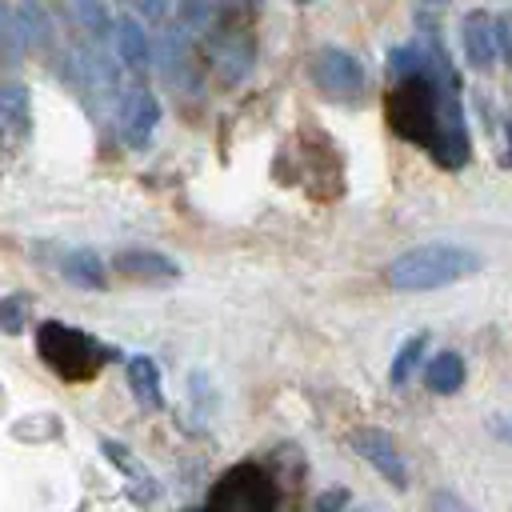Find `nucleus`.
<instances>
[{
    "label": "nucleus",
    "instance_id": "obj_1",
    "mask_svg": "<svg viewBox=\"0 0 512 512\" xmlns=\"http://www.w3.org/2000/svg\"><path fill=\"white\" fill-rule=\"evenodd\" d=\"M420 24H424L428 40L400 44L388 56L396 84L384 96V120L400 140L420 144L440 168L456 172L472 156L464 104H460V76H456L448 52L440 48L436 20L420 16Z\"/></svg>",
    "mask_w": 512,
    "mask_h": 512
},
{
    "label": "nucleus",
    "instance_id": "obj_2",
    "mask_svg": "<svg viewBox=\"0 0 512 512\" xmlns=\"http://www.w3.org/2000/svg\"><path fill=\"white\" fill-rule=\"evenodd\" d=\"M480 252L460 248V244H416L408 252H400L384 276L396 292H432L444 284H456L472 272H480Z\"/></svg>",
    "mask_w": 512,
    "mask_h": 512
},
{
    "label": "nucleus",
    "instance_id": "obj_3",
    "mask_svg": "<svg viewBox=\"0 0 512 512\" xmlns=\"http://www.w3.org/2000/svg\"><path fill=\"white\" fill-rule=\"evenodd\" d=\"M36 352L40 360L68 384H84V380H96L104 372V364L112 360V348L92 340L88 332L80 328H68L60 320H44L36 328Z\"/></svg>",
    "mask_w": 512,
    "mask_h": 512
},
{
    "label": "nucleus",
    "instance_id": "obj_4",
    "mask_svg": "<svg viewBox=\"0 0 512 512\" xmlns=\"http://www.w3.org/2000/svg\"><path fill=\"white\" fill-rule=\"evenodd\" d=\"M280 508V488L276 480L252 464V460H240L232 464L208 492V504L204 512H276Z\"/></svg>",
    "mask_w": 512,
    "mask_h": 512
},
{
    "label": "nucleus",
    "instance_id": "obj_5",
    "mask_svg": "<svg viewBox=\"0 0 512 512\" xmlns=\"http://www.w3.org/2000/svg\"><path fill=\"white\" fill-rule=\"evenodd\" d=\"M308 72H312V84H316L328 100H336V104H352V100L364 92V84H368L364 64H360L352 52L336 48V44L316 48Z\"/></svg>",
    "mask_w": 512,
    "mask_h": 512
},
{
    "label": "nucleus",
    "instance_id": "obj_6",
    "mask_svg": "<svg viewBox=\"0 0 512 512\" xmlns=\"http://www.w3.org/2000/svg\"><path fill=\"white\" fill-rule=\"evenodd\" d=\"M348 448H352L376 476H384L396 492L408 488V468H404V456H400L396 436H392L388 428H352V432H348Z\"/></svg>",
    "mask_w": 512,
    "mask_h": 512
},
{
    "label": "nucleus",
    "instance_id": "obj_7",
    "mask_svg": "<svg viewBox=\"0 0 512 512\" xmlns=\"http://www.w3.org/2000/svg\"><path fill=\"white\" fill-rule=\"evenodd\" d=\"M160 124V104L148 88H132L120 100V140L128 148H144Z\"/></svg>",
    "mask_w": 512,
    "mask_h": 512
},
{
    "label": "nucleus",
    "instance_id": "obj_8",
    "mask_svg": "<svg viewBox=\"0 0 512 512\" xmlns=\"http://www.w3.org/2000/svg\"><path fill=\"white\" fill-rule=\"evenodd\" d=\"M192 64H196V52H192V36L184 24H168L160 32V44H156V68H160V80L184 88L192 80Z\"/></svg>",
    "mask_w": 512,
    "mask_h": 512
},
{
    "label": "nucleus",
    "instance_id": "obj_9",
    "mask_svg": "<svg viewBox=\"0 0 512 512\" xmlns=\"http://www.w3.org/2000/svg\"><path fill=\"white\" fill-rule=\"evenodd\" d=\"M212 60H216L220 84H240L252 72V64H256V44H252V36L244 28L240 32H228L224 40H216Z\"/></svg>",
    "mask_w": 512,
    "mask_h": 512
},
{
    "label": "nucleus",
    "instance_id": "obj_10",
    "mask_svg": "<svg viewBox=\"0 0 512 512\" xmlns=\"http://www.w3.org/2000/svg\"><path fill=\"white\" fill-rule=\"evenodd\" d=\"M460 40H464V56H468V64L472 68H480V72H488L492 68V60H496V20L488 16V12H480V8H472L468 16H464V24H460Z\"/></svg>",
    "mask_w": 512,
    "mask_h": 512
},
{
    "label": "nucleus",
    "instance_id": "obj_11",
    "mask_svg": "<svg viewBox=\"0 0 512 512\" xmlns=\"http://www.w3.org/2000/svg\"><path fill=\"white\" fill-rule=\"evenodd\" d=\"M112 264L128 280H156L160 284V280H176L180 276V264L172 256L156 252V248H124V252L112 256Z\"/></svg>",
    "mask_w": 512,
    "mask_h": 512
},
{
    "label": "nucleus",
    "instance_id": "obj_12",
    "mask_svg": "<svg viewBox=\"0 0 512 512\" xmlns=\"http://www.w3.org/2000/svg\"><path fill=\"white\" fill-rule=\"evenodd\" d=\"M100 452H104V460L124 476L128 496H132L136 504H152V496H156V480H152V472H148L124 444H116V440H100Z\"/></svg>",
    "mask_w": 512,
    "mask_h": 512
},
{
    "label": "nucleus",
    "instance_id": "obj_13",
    "mask_svg": "<svg viewBox=\"0 0 512 512\" xmlns=\"http://www.w3.org/2000/svg\"><path fill=\"white\" fill-rule=\"evenodd\" d=\"M124 376H128V392L136 396V404H140L144 412H160V408H164L160 368H156V360H152V356H128Z\"/></svg>",
    "mask_w": 512,
    "mask_h": 512
},
{
    "label": "nucleus",
    "instance_id": "obj_14",
    "mask_svg": "<svg viewBox=\"0 0 512 512\" xmlns=\"http://www.w3.org/2000/svg\"><path fill=\"white\" fill-rule=\"evenodd\" d=\"M0 124H4L8 144L24 140V136L32 132V104H28V88H24V84H16V80H8V84L0 88Z\"/></svg>",
    "mask_w": 512,
    "mask_h": 512
},
{
    "label": "nucleus",
    "instance_id": "obj_15",
    "mask_svg": "<svg viewBox=\"0 0 512 512\" xmlns=\"http://www.w3.org/2000/svg\"><path fill=\"white\" fill-rule=\"evenodd\" d=\"M464 360H460V352H452V348H444V352H436L432 360H428V368H424V388L428 392H436V396H456L460 388H464Z\"/></svg>",
    "mask_w": 512,
    "mask_h": 512
},
{
    "label": "nucleus",
    "instance_id": "obj_16",
    "mask_svg": "<svg viewBox=\"0 0 512 512\" xmlns=\"http://www.w3.org/2000/svg\"><path fill=\"white\" fill-rule=\"evenodd\" d=\"M60 272H64V280H68V284H76V288H84V292H100V288L108 284V276H104V260H100L92 248L64 252Z\"/></svg>",
    "mask_w": 512,
    "mask_h": 512
},
{
    "label": "nucleus",
    "instance_id": "obj_17",
    "mask_svg": "<svg viewBox=\"0 0 512 512\" xmlns=\"http://www.w3.org/2000/svg\"><path fill=\"white\" fill-rule=\"evenodd\" d=\"M16 24H20V36H24V48H32V52L52 48V20L40 8V0H20L16 4Z\"/></svg>",
    "mask_w": 512,
    "mask_h": 512
},
{
    "label": "nucleus",
    "instance_id": "obj_18",
    "mask_svg": "<svg viewBox=\"0 0 512 512\" xmlns=\"http://www.w3.org/2000/svg\"><path fill=\"white\" fill-rule=\"evenodd\" d=\"M112 44H116V56L132 68V72H140L144 64H148V36H144V28L136 24V20H116V36H112Z\"/></svg>",
    "mask_w": 512,
    "mask_h": 512
},
{
    "label": "nucleus",
    "instance_id": "obj_19",
    "mask_svg": "<svg viewBox=\"0 0 512 512\" xmlns=\"http://www.w3.org/2000/svg\"><path fill=\"white\" fill-rule=\"evenodd\" d=\"M424 348H428V332H416V336H408V340L396 348V360H392V368H388V384H392V388H404V384L412 380V372H416Z\"/></svg>",
    "mask_w": 512,
    "mask_h": 512
},
{
    "label": "nucleus",
    "instance_id": "obj_20",
    "mask_svg": "<svg viewBox=\"0 0 512 512\" xmlns=\"http://www.w3.org/2000/svg\"><path fill=\"white\" fill-rule=\"evenodd\" d=\"M72 8H76V16H80V24H84L96 40L116 36V20H112V12H108L104 0H72Z\"/></svg>",
    "mask_w": 512,
    "mask_h": 512
},
{
    "label": "nucleus",
    "instance_id": "obj_21",
    "mask_svg": "<svg viewBox=\"0 0 512 512\" xmlns=\"http://www.w3.org/2000/svg\"><path fill=\"white\" fill-rule=\"evenodd\" d=\"M28 316H32V296L8 292V296L0 300V328H4L8 336H16V332L28 324Z\"/></svg>",
    "mask_w": 512,
    "mask_h": 512
},
{
    "label": "nucleus",
    "instance_id": "obj_22",
    "mask_svg": "<svg viewBox=\"0 0 512 512\" xmlns=\"http://www.w3.org/2000/svg\"><path fill=\"white\" fill-rule=\"evenodd\" d=\"M428 512H476V508H468L464 496H456L452 488H436L428 492Z\"/></svg>",
    "mask_w": 512,
    "mask_h": 512
},
{
    "label": "nucleus",
    "instance_id": "obj_23",
    "mask_svg": "<svg viewBox=\"0 0 512 512\" xmlns=\"http://www.w3.org/2000/svg\"><path fill=\"white\" fill-rule=\"evenodd\" d=\"M0 24H4V52H8V60H16L20 48H24V36H20V24H16V8H4Z\"/></svg>",
    "mask_w": 512,
    "mask_h": 512
},
{
    "label": "nucleus",
    "instance_id": "obj_24",
    "mask_svg": "<svg viewBox=\"0 0 512 512\" xmlns=\"http://www.w3.org/2000/svg\"><path fill=\"white\" fill-rule=\"evenodd\" d=\"M212 16V0H180V24L184 28H200Z\"/></svg>",
    "mask_w": 512,
    "mask_h": 512
},
{
    "label": "nucleus",
    "instance_id": "obj_25",
    "mask_svg": "<svg viewBox=\"0 0 512 512\" xmlns=\"http://www.w3.org/2000/svg\"><path fill=\"white\" fill-rule=\"evenodd\" d=\"M496 48L504 52V60H512V12L496 16Z\"/></svg>",
    "mask_w": 512,
    "mask_h": 512
},
{
    "label": "nucleus",
    "instance_id": "obj_26",
    "mask_svg": "<svg viewBox=\"0 0 512 512\" xmlns=\"http://www.w3.org/2000/svg\"><path fill=\"white\" fill-rule=\"evenodd\" d=\"M348 508V492L344 488H328L316 504H312V512H344Z\"/></svg>",
    "mask_w": 512,
    "mask_h": 512
},
{
    "label": "nucleus",
    "instance_id": "obj_27",
    "mask_svg": "<svg viewBox=\"0 0 512 512\" xmlns=\"http://www.w3.org/2000/svg\"><path fill=\"white\" fill-rule=\"evenodd\" d=\"M136 8H140V16L144 20H152V24H160L168 12H172V0H132Z\"/></svg>",
    "mask_w": 512,
    "mask_h": 512
},
{
    "label": "nucleus",
    "instance_id": "obj_28",
    "mask_svg": "<svg viewBox=\"0 0 512 512\" xmlns=\"http://www.w3.org/2000/svg\"><path fill=\"white\" fill-rule=\"evenodd\" d=\"M488 432H492L496 440H504V444H512V412H496V416L488 420Z\"/></svg>",
    "mask_w": 512,
    "mask_h": 512
},
{
    "label": "nucleus",
    "instance_id": "obj_29",
    "mask_svg": "<svg viewBox=\"0 0 512 512\" xmlns=\"http://www.w3.org/2000/svg\"><path fill=\"white\" fill-rule=\"evenodd\" d=\"M228 8H240V12H252V8H260V0H224Z\"/></svg>",
    "mask_w": 512,
    "mask_h": 512
},
{
    "label": "nucleus",
    "instance_id": "obj_30",
    "mask_svg": "<svg viewBox=\"0 0 512 512\" xmlns=\"http://www.w3.org/2000/svg\"><path fill=\"white\" fill-rule=\"evenodd\" d=\"M416 4H420V8H424V12H436V8H444V4H448V0H416Z\"/></svg>",
    "mask_w": 512,
    "mask_h": 512
},
{
    "label": "nucleus",
    "instance_id": "obj_31",
    "mask_svg": "<svg viewBox=\"0 0 512 512\" xmlns=\"http://www.w3.org/2000/svg\"><path fill=\"white\" fill-rule=\"evenodd\" d=\"M180 512H204V508H180Z\"/></svg>",
    "mask_w": 512,
    "mask_h": 512
},
{
    "label": "nucleus",
    "instance_id": "obj_32",
    "mask_svg": "<svg viewBox=\"0 0 512 512\" xmlns=\"http://www.w3.org/2000/svg\"><path fill=\"white\" fill-rule=\"evenodd\" d=\"M300 4H316V0H300Z\"/></svg>",
    "mask_w": 512,
    "mask_h": 512
}]
</instances>
